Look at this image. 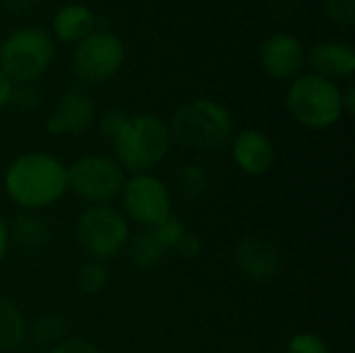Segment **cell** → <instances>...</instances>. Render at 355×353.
Here are the masks:
<instances>
[{"label": "cell", "instance_id": "1", "mask_svg": "<svg viewBox=\"0 0 355 353\" xmlns=\"http://www.w3.org/2000/svg\"><path fill=\"white\" fill-rule=\"evenodd\" d=\"M4 189L23 210L50 208L69 191L67 164L46 152H25L8 164Z\"/></svg>", "mask_w": 355, "mask_h": 353}, {"label": "cell", "instance_id": "2", "mask_svg": "<svg viewBox=\"0 0 355 353\" xmlns=\"http://www.w3.org/2000/svg\"><path fill=\"white\" fill-rule=\"evenodd\" d=\"M168 125L152 112H139L127 119L119 135L110 141L116 162L131 175L152 173L171 150Z\"/></svg>", "mask_w": 355, "mask_h": 353}, {"label": "cell", "instance_id": "3", "mask_svg": "<svg viewBox=\"0 0 355 353\" xmlns=\"http://www.w3.org/2000/svg\"><path fill=\"white\" fill-rule=\"evenodd\" d=\"M171 137L198 152H214L233 135L231 112L212 98H196L181 104L171 119Z\"/></svg>", "mask_w": 355, "mask_h": 353}, {"label": "cell", "instance_id": "4", "mask_svg": "<svg viewBox=\"0 0 355 353\" xmlns=\"http://www.w3.org/2000/svg\"><path fill=\"white\" fill-rule=\"evenodd\" d=\"M343 89L316 73L300 75L287 92L289 114L308 129H329L343 117Z\"/></svg>", "mask_w": 355, "mask_h": 353}, {"label": "cell", "instance_id": "5", "mask_svg": "<svg viewBox=\"0 0 355 353\" xmlns=\"http://www.w3.org/2000/svg\"><path fill=\"white\" fill-rule=\"evenodd\" d=\"M75 237L89 260L106 262L116 258L129 243L131 229L127 216L110 204L87 206L77 223Z\"/></svg>", "mask_w": 355, "mask_h": 353}, {"label": "cell", "instance_id": "6", "mask_svg": "<svg viewBox=\"0 0 355 353\" xmlns=\"http://www.w3.org/2000/svg\"><path fill=\"white\" fill-rule=\"evenodd\" d=\"M54 44L50 35L35 27L10 33L0 46V69L12 83H31L50 67Z\"/></svg>", "mask_w": 355, "mask_h": 353}, {"label": "cell", "instance_id": "7", "mask_svg": "<svg viewBox=\"0 0 355 353\" xmlns=\"http://www.w3.org/2000/svg\"><path fill=\"white\" fill-rule=\"evenodd\" d=\"M69 189L87 206L110 204L127 181L123 166L108 156L87 154L67 166Z\"/></svg>", "mask_w": 355, "mask_h": 353}, {"label": "cell", "instance_id": "8", "mask_svg": "<svg viewBox=\"0 0 355 353\" xmlns=\"http://www.w3.org/2000/svg\"><path fill=\"white\" fill-rule=\"evenodd\" d=\"M123 214L141 229L158 227L173 214V198L162 179L152 173L131 175L121 191Z\"/></svg>", "mask_w": 355, "mask_h": 353}, {"label": "cell", "instance_id": "9", "mask_svg": "<svg viewBox=\"0 0 355 353\" xmlns=\"http://www.w3.org/2000/svg\"><path fill=\"white\" fill-rule=\"evenodd\" d=\"M125 60L123 42L110 31H92L81 40L73 54L75 75L89 85L112 79Z\"/></svg>", "mask_w": 355, "mask_h": 353}, {"label": "cell", "instance_id": "10", "mask_svg": "<svg viewBox=\"0 0 355 353\" xmlns=\"http://www.w3.org/2000/svg\"><path fill=\"white\" fill-rule=\"evenodd\" d=\"M233 256L239 273L254 283H266L275 279L281 270V252L277 243L262 235L243 237L237 243Z\"/></svg>", "mask_w": 355, "mask_h": 353}, {"label": "cell", "instance_id": "11", "mask_svg": "<svg viewBox=\"0 0 355 353\" xmlns=\"http://www.w3.org/2000/svg\"><path fill=\"white\" fill-rule=\"evenodd\" d=\"M260 62L272 79L293 81L302 75V69L306 64V52L295 35L275 33L262 44Z\"/></svg>", "mask_w": 355, "mask_h": 353}, {"label": "cell", "instance_id": "12", "mask_svg": "<svg viewBox=\"0 0 355 353\" xmlns=\"http://www.w3.org/2000/svg\"><path fill=\"white\" fill-rule=\"evenodd\" d=\"M94 119H96L94 100L79 89H71L62 94V98L56 102V106L48 114L46 129L50 135H56V137L81 135L92 127Z\"/></svg>", "mask_w": 355, "mask_h": 353}, {"label": "cell", "instance_id": "13", "mask_svg": "<svg viewBox=\"0 0 355 353\" xmlns=\"http://www.w3.org/2000/svg\"><path fill=\"white\" fill-rule=\"evenodd\" d=\"M231 156L241 173L260 177L275 166L277 148L264 131L243 129L231 141Z\"/></svg>", "mask_w": 355, "mask_h": 353}, {"label": "cell", "instance_id": "14", "mask_svg": "<svg viewBox=\"0 0 355 353\" xmlns=\"http://www.w3.org/2000/svg\"><path fill=\"white\" fill-rule=\"evenodd\" d=\"M310 64L324 79H345L355 71V52L341 42H320L310 50Z\"/></svg>", "mask_w": 355, "mask_h": 353}, {"label": "cell", "instance_id": "15", "mask_svg": "<svg viewBox=\"0 0 355 353\" xmlns=\"http://www.w3.org/2000/svg\"><path fill=\"white\" fill-rule=\"evenodd\" d=\"M52 27H54V33L60 42H77L79 44L81 40H85L94 31L96 15L87 4L73 2V4L62 6L56 12Z\"/></svg>", "mask_w": 355, "mask_h": 353}, {"label": "cell", "instance_id": "16", "mask_svg": "<svg viewBox=\"0 0 355 353\" xmlns=\"http://www.w3.org/2000/svg\"><path fill=\"white\" fill-rule=\"evenodd\" d=\"M125 250L129 252V260L133 262V266L141 270L154 268L168 252V248L164 246V241L160 239L154 227L141 229L139 233L131 235Z\"/></svg>", "mask_w": 355, "mask_h": 353}, {"label": "cell", "instance_id": "17", "mask_svg": "<svg viewBox=\"0 0 355 353\" xmlns=\"http://www.w3.org/2000/svg\"><path fill=\"white\" fill-rule=\"evenodd\" d=\"M8 235H10V239H15L25 250H42L50 241L48 225L31 212L19 214L12 221V225L8 227Z\"/></svg>", "mask_w": 355, "mask_h": 353}, {"label": "cell", "instance_id": "18", "mask_svg": "<svg viewBox=\"0 0 355 353\" xmlns=\"http://www.w3.org/2000/svg\"><path fill=\"white\" fill-rule=\"evenodd\" d=\"M27 337V325L21 310L0 295V352L17 350Z\"/></svg>", "mask_w": 355, "mask_h": 353}, {"label": "cell", "instance_id": "19", "mask_svg": "<svg viewBox=\"0 0 355 353\" xmlns=\"http://www.w3.org/2000/svg\"><path fill=\"white\" fill-rule=\"evenodd\" d=\"M108 279H110V275H108L104 262H98V260H87L77 270V285L83 293H89V295L104 291L108 285Z\"/></svg>", "mask_w": 355, "mask_h": 353}, {"label": "cell", "instance_id": "20", "mask_svg": "<svg viewBox=\"0 0 355 353\" xmlns=\"http://www.w3.org/2000/svg\"><path fill=\"white\" fill-rule=\"evenodd\" d=\"M179 189L183 191V196L198 200L208 189V175L198 164H185L179 171Z\"/></svg>", "mask_w": 355, "mask_h": 353}, {"label": "cell", "instance_id": "21", "mask_svg": "<svg viewBox=\"0 0 355 353\" xmlns=\"http://www.w3.org/2000/svg\"><path fill=\"white\" fill-rule=\"evenodd\" d=\"M62 333H64V322H62L60 316H54V314H52V316H42V318H37L35 325H33V329H31L33 339H35V341H42V343H46V341H56Z\"/></svg>", "mask_w": 355, "mask_h": 353}, {"label": "cell", "instance_id": "22", "mask_svg": "<svg viewBox=\"0 0 355 353\" xmlns=\"http://www.w3.org/2000/svg\"><path fill=\"white\" fill-rule=\"evenodd\" d=\"M287 353H331L327 341H322L314 333H297L291 337Z\"/></svg>", "mask_w": 355, "mask_h": 353}, {"label": "cell", "instance_id": "23", "mask_svg": "<svg viewBox=\"0 0 355 353\" xmlns=\"http://www.w3.org/2000/svg\"><path fill=\"white\" fill-rule=\"evenodd\" d=\"M327 15L341 27H352L355 23V0H324Z\"/></svg>", "mask_w": 355, "mask_h": 353}, {"label": "cell", "instance_id": "24", "mask_svg": "<svg viewBox=\"0 0 355 353\" xmlns=\"http://www.w3.org/2000/svg\"><path fill=\"white\" fill-rule=\"evenodd\" d=\"M127 119H129V114H125V112H123V110H119V108H110V110H106V112L100 117V123H98L100 135H102L104 139L112 141V139L119 135V131L123 129V125L127 123Z\"/></svg>", "mask_w": 355, "mask_h": 353}, {"label": "cell", "instance_id": "25", "mask_svg": "<svg viewBox=\"0 0 355 353\" xmlns=\"http://www.w3.org/2000/svg\"><path fill=\"white\" fill-rule=\"evenodd\" d=\"M154 229H156V233L160 235V239L164 241V246L168 248V252L175 248V243H177V241L183 237V233L187 231L185 225H183L175 214H171L166 221H162V223H160L158 227H154Z\"/></svg>", "mask_w": 355, "mask_h": 353}, {"label": "cell", "instance_id": "26", "mask_svg": "<svg viewBox=\"0 0 355 353\" xmlns=\"http://www.w3.org/2000/svg\"><path fill=\"white\" fill-rule=\"evenodd\" d=\"M10 104L23 112H31L37 108L40 104V96L37 92L29 85V83H23V85H15L12 89V96H10Z\"/></svg>", "mask_w": 355, "mask_h": 353}, {"label": "cell", "instance_id": "27", "mask_svg": "<svg viewBox=\"0 0 355 353\" xmlns=\"http://www.w3.org/2000/svg\"><path fill=\"white\" fill-rule=\"evenodd\" d=\"M175 254H179L181 258H198L200 252H202V241L196 233L191 231H185L183 237L175 243Z\"/></svg>", "mask_w": 355, "mask_h": 353}, {"label": "cell", "instance_id": "28", "mask_svg": "<svg viewBox=\"0 0 355 353\" xmlns=\"http://www.w3.org/2000/svg\"><path fill=\"white\" fill-rule=\"evenodd\" d=\"M48 353H102L94 343L73 337V339H64L60 343H56Z\"/></svg>", "mask_w": 355, "mask_h": 353}, {"label": "cell", "instance_id": "29", "mask_svg": "<svg viewBox=\"0 0 355 353\" xmlns=\"http://www.w3.org/2000/svg\"><path fill=\"white\" fill-rule=\"evenodd\" d=\"M0 2H2V6H4L6 10H10V12H15V15H21V12L31 10L33 6H37L42 0H0Z\"/></svg>", "mask_w": 355, "mask_h": 353}, {"label": "cell", "instance_id": "30", "mask_svg": "<svg viewBox=\"0 0 355 353\" xmlns=\"http://www.w3.org/2000/svg\"><path fill=\"white\" fill-rule=\"evenodd\" d=\"M12 89H15V83L4 75V71L0 69V110L4 106L10 104V96H12Z\"/></svg>", "mask_w": 355, "mask_h": 353}, {"label": "cell", "instance_id": "31", "mask_svg": "<svg viewBox=\"0 0 355 353\" xmlns=\"http://www.w3.org/2000/svg\"><path fill=\"white\" fill-rule=\"evenodd\" d=\"M8 243H10L8 225H6V221L0 216V262L4 260V256H6V252H8Z\"/></svg>", "mask_w": 355, "mask_h": 353}, {"label": "cell", "instance_id": "32", "mask_svg": "<svg viewBox=\"0 0 355 353\" xmlns=\"http://www.w3.org/2000/svg\"><path fill=\"white\" fill-rule=\"evenodd\" d=\"M341 98H343V112H347V114H354L355 110V87L354 85H349L343 94H341Z\"/></svg>", "mask_w": 355, "mask_h": 353}]
</instances>
